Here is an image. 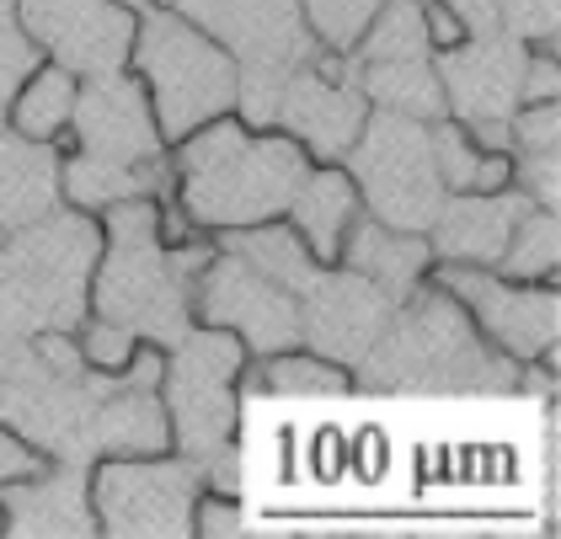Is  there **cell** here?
Wrapping results in <instances>:
<instances>
[{
  "mask_svg": "<svg viewBox=\"0 0 561 539\" xmlns=\"http://www.w3.org/2000/svg\"><path fill=\"white\" fill-rule=\"evenodd\" d=\"M182 145V214L209 230L278 219L310 171L295 139H252L241 124L225 118L193 128Z\"/></svg>",
  "mask_w": 561,
  "mask_h": 539,
  "instance_id": "obj_1",
  "label": "cell"
},
{
  "mask_svg": "<svg viewBox=\"0 0 561 539\" xmlns=\"http://www.w3.org/2000/svg\"><path fill=\"white\" fill-rule=\"evenodd\" d=\"M161 214L150 198L107 204V256L96 267V316L156 342L187 336V273H204L209 251L161 256Z\"/></svg>",
  "mask_w": 561,
  "mask_h": 539,
  "instance_id": "obj_2",
  "label": "cell"
},
{
  "mask_svg": "<svg viewBox=\"0 0 561 539\" xmlns=\"http://www.w3.org/2000/svg\"><path fill=\"white\" fill-rule=\"evenodd\" d=\"M129 59L145 81L150 113H156V128L167 145H182L193 128L215 124L225 118V107H236L241 70H236L230 48L172 5L145 11V22L134 27Z\"/></svg>",
  "mask_w": 561,
  "mask_h": 539,
  "instance_id": "obj_3",
  "label": "cell"
},
{
  "mask_svg": "<svg viewBox=\"0 0 561 539\" xmlns=\"http://www.w3.org/2000/svg\"><path fill=\"white\" fill-rule=\"evenodd\" d=\"M364 358H369L364 379L380 390H508L514 385L508 364H497L476 342L460 299L444 289L417 294L396 321H386V332L375 336Z\"/></svg>",
  "mask_w": 561,
  "mask_h": 539,
  "instance_id": "obj_4",
  "label": "cell"
},
{
  "mask_svg": "<svg viewBox=\"0 0 561 539\" xmlns=\"http://www.w3.org/2000/svg\"><path fill=\"white\" fill-rule=\"evenodd\" d=\"M347 150H353V176L364 182V198L390 230H428L444 204V182L433 171V145L423 118L375 113V118H364Z\"/></svg>",
  "mask_w": 561,
  "mask_h": 539,
  "instance_id": "obj_5",
  "label": "cell"
},
{
  "mask_svg": "<svg viewBox=\"0 0 561 539\" xmlns=\"http://www.w3.org/2000/svg\"><path fill=\"white\" fill-rule=\"evenodd\" d=\"M167 374V401H172L176 438L193 465H215L230 455V427H236V390L230 379L241 374V342L236 332H187L176 342V358Z\"/></svg>",
  "mask_w": 561,
  "mask_h": 539,
  "instance_id": "obj_6",
  "label": "cell"
},
{
  "mask_svg": "<svg viewBox=\"0 0 561 539\" xmlns=\"http://www.w3.org/2000/svg\"><path fill=\"white\" fill-rule=\"evenodd\" d=\"M193 502H198V465L145 455L107 459L91 475V518L107 535H187L193 529Z\"/></svg>",
  "mask_w": 561,
  "mask_h": 539,
  "instance_id": "obj_7",
  "label": "cell"
},
{
  "mask_svg": "<svg viewBox=\"0 0 561 539\" xmlns=\"http://www.w3.org/2000/svg\"><path fill=\"white\" fill-rule=\"evenodd\" d=\"M16 27L70 76H118L129 65L139 16L113 0H16Z\"/></svg>",
  "mask_w": 561,
  "mask_h": 539,
  "instance_id": "obj_8",
  "label": "cell"
},
{
  "mask_svg": "<svg viewBox=\"0 0 561 539\" xmlns=\"http://www.w3.org/2000/svg\"><path fill=\"white\" fill-rule=\"evenodd\" d=\"M187 22L230 48L241 76L284 81L305 54L300 0H172Z\"/></svg>",
  "mask_w": 561,
  "mask_h": 539,
  "instance_id": "obj_9",
  "label": "cell"
},
{
  "mask_svg": "<svg viewBox=\"0 0 561 539\" xmlns=\"http://www.w3.org/2000/svg\"><path fill=\"white\" fill-rule=\"evenodd\" d=\"M198 316L209 326L241 332L252 353H278L300 342V299L247 267L236 251L204 262V289H198Z\"/></svg>",
  "mask_w": 561,
  "mask_h": 539,
  "instance_id": "obj_10",
  "label": "cell"
},
{
  "mask_svg": "<svg viewBox=\"0 0 561 539\" xmlns=\"http://www.w3.org/2000/svg\"><path fill=\"white\" fill-rule=\"evenodd\" d=\"M364 91H358V70L347 65L343 54H321L316 65L289 70L278 85V113L284 124L300 134L316 156H343L347 145L364 128Z\"/></svg>",
  "mask_w": 561,
  "mask_h": 539,
  "instance_id": "obj_11",
  "label": "cell"
},
{
  "mask_svg": "<svg viewBox=\"0 0 561 539\" xmlns=\"http://www.w3.org/2000/svg\"><path fill=\"white\" fill-rule=\"evenodd\" d=\"M444 289L476 310V326L492 336L508 358L529 364L546 358L557 342V289H514L503 278H486V267L444 262Z\"/></svg>",
  "mask_w": 561,
  "mask_h": 539,
  "instance_id": "obj_12",
  "label": "cell"
},
{
  "mask_svg": "<svg viewBox=\"0 0 561 539\" xmlns=\"http://www.w3.org/2000/svg\"><path fill=\"white\" fill-rule=\"evenodd\" d=\"M524 59H529V43L508 38V33L460 38L455 48H438L444 102H449L466 124H471V118H514Z\"/></svg>",
  "mask_w": 561,
  "mask_h": 539,
  "instance_id": "obj_13",
  "label": "cell"
},
{
  "mask_svg": "<svg viewBox=\"0 0 561 539\" xmlns=\"http://www.w3.org/2000/svg\"><path fill=\"white\" fill-rule=\"evenodd\" d=\"M70 124L81 134V150L102 156V161L139 167V161H150L161 150V128L150 124L145 81H129L124 70L118 76H96V81L81 85Z\"/></svg>",
  "mask_w": 561,
  "mask_h": 539,
  "instance_id": "obj_14",
  "label": "cell"
},
{
  "mask_svg": "<svg viewBox=\"0 0 561 539\" xmlns=\"http://www.w3.org/2000/svg\"><path fill=\"white\" fill-rule=\"evenodd\" d=\"M300 299V336H310L327 358H364L396 310V299L364 273H321L316 289Z\"/></svg>",
  "mask_w": 561,
  "mask_h": 539,
  "instance_id": "obj_15",
  "label": "cell"
},
{
  "mask_svg": "<svg viewBox=\"0 0 561 539\" xmlns=\"http://www.w3.org/2000/svg\"><path fill=\"white\" fill-rule=\"evenodd\" d=\"M529 208L524 193H455L433 214V251L460 267H497L514 236L518 214Z\"/></svg>",
  "mask_w": 561,
  "mask_h": 539,
  "instance_id": "obj_16",
  "label": "cell"
},
{
  "mask_svg": "<svg viewBox=\"0 0 561 539\" xmlns=\"http://www.w3.org/2000/svg\"><path fill=\"white\" fill-rule=\"evenodd\" d=\"M0 507H5V524L16 535H91L96 529L76 465H59L48 481H33V475L5 481Z\"/></svg>",
  "mask_w": 561,
  "mask_h": 539,
  "instance_id": "obj_17",
  "label": "cell"
},
{
  "mask_svg": "<svg viewBox=\"0 0 561 539\" xmlns=\"http://www.w3.org/2000/svg\"><path fill=\"white\" fill-rule=\"evenodd\" d=\"M358 182L347 171H305L300 193H295V225H300V241L316 262H332L343 256V236L358 214Z\"/></svg>",
  "mask_w": 561,
  "mask_h": 539,
  "instance_id": "obj_18",
  "label": "cell"
},
{
  "mask_svg": "<svg viewBox=\"0 0 561 539\" xmlns=\"http://www.w3.org/2000/svg\"><path fill=\"white\" fill-rule=\"evenodd\" d=\"M172 438L167 406L150 401L139 385H124V395L91 406L87 416V449H107V455H161Z\"/></svg>",
  "mask_w": 561,
  "mask_h": 539,
  "instance_id": "obj_19",
  "label": "cell"
},
{
  "mask_svg": "<svg viewBox=\"0 0 561 539\" xmlns=\"http://www.w3.org/2000/svg\"><path fill=\"white\" fill-rule=\"evenodd\" d=\"M428 256H433V246L423 236H412V230L396 236L386 225H358V230H353V246H347V267L364 273L375 289H386L390 299L401 305L407 294L417 289Z\"/></svg>",
  "mask_w": 561,
  "mask_h": 539,
  "instance_id": "obj_20",
  "label": "cell"
},
{
  "mask_svg": "<svg viewBox=\"0 0 561 539\" xmlns=\"http://www.w3.org/2000/svg\"><path fill=\"white\" fill-rule=\"evenodd\" d=\"M358 91L386 107V113H407V118H438L444 113V85L438 70L428 65V54H407V59H375L364 65Z\"/></svg>",
  "mask_w": 561,
  "mask_h": 539,
  "instance_id": "obj_21",
  "label": "cell"
},
{
  "mask_svg": "<svg viewBox=\"0 0 561 539\" xmlns=\"http://www.w3.org/2000/svg\"><path fill=\"white\" fill-rule=\"evenodd\" d=\"M59 171L38 150V139H0V225H27L48 208Z\"/></svg>",
  "mask_w": 561,
  "mask_h": 539,
  "instance_id": "obj_22",
  "label": "cell"
},
{
  "mask_svg": "<svg viewBox=\"0 0 561 539\" xmlns=\"http://www.w3.org/2000/svg\"><path fill=\"white\" fill-rule=\"evenodd\" d=\"M225 251H236L247 267H257L262 278H273L278 289L289 294H310L316 278H321V267L305 251V241L278 230V225H262V230H247V236H225Z\"/></svg>",
  "mask_w": 561,
  "mask_h": 539,
  "instance_id": "obj_23",
  "label": "cell"
},
{
  "mask_svg": "<svg viewBox=\"0 0 561 539\" xmlns=\"http://www.w3.org/2000/svg\"><path fill=\"white\" fill-rule=\"evenodd\" d=\"M76 76L59 70V65H44V70H27L22 76V91L11 96V128L22 139H54L59 128H70V113H76Z\"/></svg>",
  "mask_w": 561,
  "mask_h": 539,
  "instance_id": "obj_24",
  "label": "cell"
},
{
  "mask_svg": "<svg viewBox=\"0 0 561 539\" xmlns=\"http://www.w3.org/2000/svg\"><path fill=\"white\" fill-rule=\"evenodd\" d=\"M428 145H433V171H438V182H444L449 193H497V187H508V176H514L508 156L476 150L455 124L428 128Z\"/></svg>",
  "mask_w": 561,
  "mask_h": 539,
  "instance_id": "obj_25",
  "label": "cell"
},
{
  "mask_svg": "<svg viewBox=\"0 0 561 539\" xmlns=\"http://www.w3.org/2000/svg\"><path fill=\"white\" fill-rule=\"evenodd\" d=\"M65 193L81 208H107L118 198H134V193H150L161 187V171H156V156L139 161V167H124V161H102V156H76L70 167L59 171Z\"/></svg>",
  "mask_w": 561,
  "mask_h": 539,
  "instance_id": "obj_26",
  "label": "cell"
},
{
  "mask_svg": "<svg viewBox=\"0 0 561 539\" xmlns=\"http://www.w3.org/2000/svg\"><path fill=\"white\" fill-rule=\"evenodd\" d=\"M557 256H561V236H557V214L551 208H524L503 246V273L508 278H551L557 273Z\"/></svg>",
  "mask_w": 561,
  "mask_h": 539,
  "instance_id": "obj_27",
  "label": "cell"
},
{
  "mask_svg": "<svg viewBox=\"0 0 561 539\" xmlns=\"http://www.w3.org/2000/svg\"><path fill=\"white\" fill-rule=\"evenodd\" d=\"M380 5H386V0H300V22L321 48L347 54V48H358V38L369 33V22H375Z\"/></svg>",
  "mask_w": 561,
  "mask_h": 539,
  "instance_id": "obj_28",
  "label": "cell"
},
{
  "mask_svg": "<svg viewBox=\"0 0 561 539\" xmlns=\"http://www.w3.org/2000/svg\"><path fill=\"white\" fill-rule=\"evenodd\" d=\"M267 390H278V395H343L347 374L327 358H278V364H267Z\"/></svg>",
  "mask_w": 561,
  "mask_h": 539,
  "instance_id": "obj_29",
  "label": "cell"
},
{
  "mask_svg": "<svg viewBox=\"0 0 561 539\" xmlns=\"http://www.w3.org/2000/svg\"><path fill=\"white\" fill-rule=\"evenodd\" d=\"M497 16L508 38L557 48V0H497Z\"/></svg>",
  "mask_w": 561,
  "mask_h": 539,
  "instance_id": "obj_30",
  "label": "cell"
},
{
  "mask_svg": "<svg viewBox=\"0 0 561 539\" xmlns=\"http://www.w3.org/2000/svg\"><path fill=\"white\" fill-rule=\"evenodd\" d=\"M81 358L91 364V374H124L134 364V332L118 321H91L81 336Z\"/></svg>",
  "mask_w": 561,
  "mask_h": 539,
  "instance_id": "obj_31",
  "label": "cell"
},
{
  "mask_svg": "<svg viewBox=\"0 0 561 539\" xmlns=\"http://www.w3.org/2000/svg\"><path fill=\"white\" fill-rule=\"evenodd\" d=\"M514 150H561V113L557 102H524L508 118Z\"/></svg>",
  "mask_w": 561,
  "mask_h": 539,
  "instance_id": "obj_32",
  "label": "cell"
},
{
  "mask_svg": "<svg viewBox=\"0 0 561 539\" xmlns=\"http://www.w3.org/2000/svg\"><path fill=\"white\" fill-rule=\"evenodd\" d=\"M518 187H524L529 204L557 214V198H561V156L557 150H524V156H518Z\"/></svg>",
  "mask_w": 561,
  "mask_h": 539,
  "instance_id": "obj_33",
  "label": "cell"
},
{
  "mask_svg": "<svg viewBox=\"0 0 561 539\" xmlns=\"http://www.w3.org/2000/svg\"><path fill=\"white\" fill-rule=\"evenodd\" d=\"M557 85H561V70H557V54H529L524 59V76H518V102H557Z\"/></svg>",
  "mask_w": 561,
  "mask_h": 539,
  "instance_id": "obj_34",
  "label": "cell"
},
{
  "mask_svg": "<svg viewBox=\"0 0 561 539\" xmlns=\"http://www.w3.org/2000/svg\"><path fill=\"white\" fill-rule=\"evenodd\" d=\"M33 353H38V364H44L48 374H59V379H87V358H81V347H76L70 336L44 332L33 342Z\"/></svg>",
  "mask_w": 561,
  "mask_h": 539,
  "instance_id": "obj_35",
  "label": "cell"
},
{
  "mask_svg": "<svg viewBox=\"0 0 561 539\" xmlns=\"http://www.w3.org/2000/svg\"><path fill=\"white\" fill-rule=\"evenodd\" d=\"M38 470H44L38 449H27V438H16V433L0 427V486H5V481H27V475H38Z\"/></svg>",
  "mask_w": 561,
  "mask_h": 539,
  "instance_id": "obj_36",
  "label": "cell"
},
{
  "mask_svg": "<svg viewBox=\"0 0 561 539\" xmlns=\"http://www.w3.org/2000/svg\"><path fill=\"white\" fill-rule=\"evenodd\" d=\"M449 16L466 27V38H486V33H503V16H497V0H444Z\"/></svg>",
  "mask_w": 561,
  "mask_h": 539,
  "instance_id": "obj_37",
  "label": "cell"
},
{
  "mask_svg": "<svg viewBox=\"0 0 561 539\" xmlns=\"http://www.w3.org/2000/svg\"><path fill=\"white\" fill-rule=\"evenodd\" d=\"M193 529H198V535H236V529H241V513L230 507V497L193 502Z\"/></svg>",
  "mask_w": 561,
  "mask_h": 539,
  "instance_id": "obj_38",
  "label": "cell"
},
{
  "mask_svg": "<svg viewBox=\"0 0 561 539\" xmlns=\"http://www.w3.org/2000/svg\"><path fill=\"white\" fill-rule=\"evenodd\" d=\"M113 5H124L134 16H145V11H156V0H113Z\"/></svg>",
  "mask_w": 561,
  "mask_h": 539,
  "instance_id": "obj_39",
  "label": "cell"
},
{
  "mask_svg": "<svg viewBox=\"0 0 561 539\" xmlns=\"http://www.w3.org/2000/svg\"><path fill=\"white\" fill-rule=\"evenodd\" d=\"M156 5H172V0H156Z\"/></svg>",
  "mask_w": 561,
  "mask_h": 539,
  "instance_id": "obj_40",
  "label": "cell"
}]
</instances>
